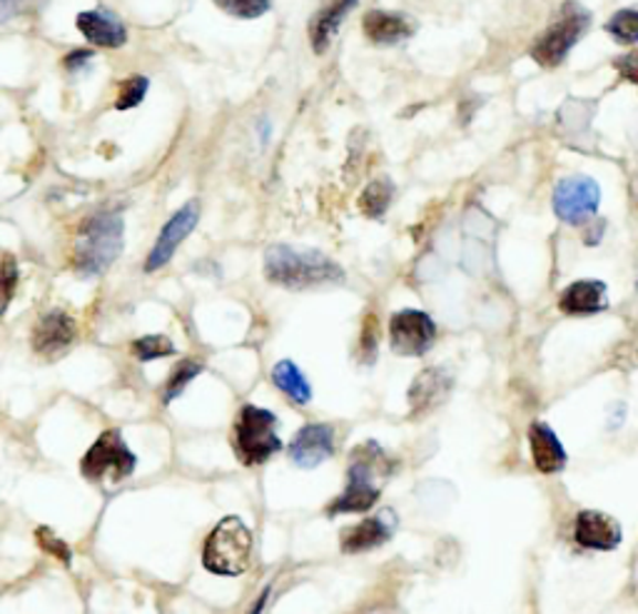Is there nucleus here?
Returning a JSON list of instances; mask_svg holds the SVG:
<instances>
[{
    "mask_svg": "<svg viewBox=\"0 0 638 614\" xmlns=\"http://www.w3.org/2000/svg\"><path fill=\"white\" fill-rule=\"evenodd\" d=\"M77 31L85 35L87 43L97 48H123L127 43V31L121 21L103 11H83L75 18Z\"/></svg>",
    "mask_w": 638,
    "mask_h": 614,
    "instance_id": "nucleus-17",
    "label": "nucleus"
},
{
    "mask_svg": "<svg viewBox=\"0 0 638 614\" xmlns=\"http://www.w3.org/2000/svg\"><path fill=\"white\" fill-rule=\"evenodd\" d=\"M147 87H150V81L143 75H133L127 77V81L121 85V91H117V101H115V108L117 111H130L135 105H140L147 95Z\"/></svg>",
    "mask_w": 638,
    "mask_h": 614,
    "instance_id": "nucleus-27",
    "label": "nucleus"
},
{
    "mask_svg": "<svg viewBox=\"0 0 638 614\" xmlns=\"http://www.w3.org/2000/svg\"><path fill=\"white\" fill-rule=\"evenodd\" d=\"M212 3L224 13H230L234 18H242V21H254V18H262L272 8L270 0H212Z\"/></svg>",
    "mask_w": 638,
    "mask_h": 614,
    "instance_id": "nucleus-25",
    "label": "nucleus"
},
{
    "mask_svg": "<svg viewBox=\"0 0 638 614\" xmlns=\"http://www.w3.org/2000/svg\"><path fill=\"white\" fill-rule=\"evenodd\" d=\"M588 23H592V15H588L584 6L564 3L556 21L536 38V43L532 48V58L544 67L562 65L564 58L576 45L578 38L586 33Z\"/></svg>",
    "mask_w": 638,
    "mask_h": 614,
    "instance_id": "nucleus-7",
    "label": "nucleus"
},
{
    "mask_svg": "<svg viewBox=\"0 0 638 614\" xmlns=\"http://www.w3.org/2000/svg\"><path fill=\"white\" fill-rule=\"evenodd\" d=\"M332 452H335V430L330 425H304L290 443V460L302 470H314L327 462Z\"/></svg>",
    "mask_w": 638,
    "mask_h": 614,
    "instance_id": "nucleus-11",
    "label": "nucleus"
},
{
    "mask_svg": "<svg viewBox=\"0 0 638 614\" xmlns=\"http://www.w3.org/2000/svg\"><path fill=\"white\" fill-rule=\"evenodd\" d=\"M135 467L137 457L127 447L121 430H105L81 460V472L85 480L97 485L125 482L135 472Z\"/></svg>",
    "mask_w": 638,
    "mask_h": 614,
    "instance_id": "nucleus-6",
    "label": "nucleus"
},
{
    "mask_svg": "<svg viewBox=\"0 0 638 614\" xmlns=\"http://www.w3.org/2000/svg\"><path fill=\"white\" fill-rule=\"evenodd\" d=\"M125 222L117 212H97L77 230L75 270L83 278H95L113 266L123 252Z\"/></svg>",
    "mask_w": 638,
    "mask_h": 614,
    "instance_id": "nucleus-3",
    "label": "nucleus"
},
{
    "mask_svg": "<svg viewBox=\"0 0 638 614\" xmlns=\"http://www.w3.org/2000/svg\"><path fill=\"white\" fill-rule=\"evenodd\" d=\"M35 538H38V544H41L45 552H51L53 558L63 560L65 564H71V548H67V544L57 538L51 528H38Z\"/></svg>",
    "mask_w": 638,
    "mask_h": 614,
    "instance_id": "nucleus-28",
    "label": "nucleus"
},
{
    "mask_svg": "<svg viewBox=\"0 0 638 614\" xmlns=\"http://www.w3.org/2000/svg\"><path fill=\"white\" fill-rule=\"evenodd\" d=\"M200 373L202 367L198 363H192V360H185V363L175 367L168 385H165V403H172L175 397H180L185 393V387H188Z\"/></svg>",
    "mask_w": 638,
    "mask_h": 614,
    "instance_id": "nucleus-26",
    "label": "nucleus"
},
{
    "mask_svg": "<svg viewBox=\"0 0 638 614\" xmlns=\"http://www.w3.org/2000/svg\"><path fill=\"white\" fill-rule=\"evenodd\" d=\"M357 3L359 0H325V3L320 6V11L314 13L310 21V43L314 53H327V48L335 41L342 23H345V18Z\"/></svg>",
    "mask_w": 638,
    "mask_h": 614,
    "instance_id": "nucleus-14",
    "label": "nucleus"
},
{
    "mask_svg": "<svg viewBox=\"0 0 638 614\" xmlns=\"http://www.w3.org/2000/svg\"><path fill=\"white\" fill-rule=\"evenodd\" d=\"M574 534H576V542L586 550L608 552L621 544V528H618V522L596 510L578 512Z\"/></svg>",
    "mask_w": 638,
    "mask_h": 614,
    "instance_id": "nucleus-13",
    "label": "nucleus"
},
{
    "mask_svg": "<svg viewBox=\"0 0 638 614\" xmlns=\"http://www.w3.org/2000/svg\"><path fill=\"white\" fill-rule=\"evenodd\" d=\"M451 389V377L439 367H429L421 373L409 389V405L415 415H427L439 403H444Z\"/></svg>",
    "mask_w": 638,
    "mask_h": 614,
    "instance_id": "nucleus-19",
    "label": "nucleus"
},
{
    "mask_svg": "<svg viewBox=\"0 0 638 614\" xmlns=\"http://www.w3.org/2000/svg\"><path fill=\"white\" fill-rule=\"evenodd\" d=\"M264 272L274 285L287 290L317 288L345 280V270L325 252L300 250L292 246H272L264 256Z\"/></svg>",
    "mask_w": 638,
    "mask_h": 614,
    "instance_id": "nucleus-1",
    "label": "nucleus"
},
{
    "mask_svg": "<svg viewBox=\"0 0 638 614\" xmlns=\"http://www.w3.org/2000/svg\"><path fill=\"white\" fill-rule=\"evenodd\" d=\"M395 528H397L395 514L387 510L385 514H379V518H369L365 522H359L357 528H349L345 532V538H342V550L349 552V554L375 550L391 538Z\"/></svg>",
    "mask_w": 638,
    "mask_h": 614,
    "instance_id": "nucleus-18",
    "label": "nucleus"
},
{
    "mask_svg": "<svg viewBox=\"0 0 638 614\" xmlns=\"http://www.w3.org/2000/svg\"><path fill=\"white\" fill-rule=\"evenodd\" d=\"M252 560V532L240 518H224L215 524L202 548V564L210 574L240 577Z\"/></svg>",
    "mask_w": 638,
    "mask_h": 614,
    "instance_id": "nucleus-4",
    "label": "nucleus"
},
{
    "mask_svg": "<svg viewBox=\"0 0 638 614\" xmlns=\"http://www.w3.org/2000/svg\"><path fill=\"white\" fill-rule=\"evenodd\" d=\"M391 350L401 357H419L435 345L437 325L425 310H401L389 323Z\"/></svg>",
    "mask_w": 638,
    "mask_h": 614,
    "instance_id": "nucleus-9",
    "label": "nucleus"
},
{
    "mask_svg": "<svg viewBox=\"0 0 638 614\" xmlns=\"http://www.w3.org/2000/svg\"><path fill=\"white\" fill-rule=\"evenodd\" d=\"M389 472L391 462L387 460V455L381 452V447L377 443L357 447L349 462L347 490L327 507L330 518H335V514L369 512L372 507L379 502L381 482L387 480Z\"/></svg>",
    "mask_w": 638,
    "mask_h": 614,
    "instance_id": "nucleus-2",
    "label": "nucleus"
},
{
    "mask_svg": "<svg viewBox=\"0 0 638 614\" xmlns=\"http://www.w3.org/2000/svg\"><path fill=\"white\" fill-rule=\"evenodd\" d=\"M602 202V188L594 178L572 175L556 185L554 190V212L568 226H584L592 220Z\"/></svg>",
    "mask_w": 638,
    "mask_h": 614,
    "instance_id": "nucleus-8",
    "label": "nucleus"
},
{
    "mask_svg": "<svg viewBox=\"0 0 638 614\" xmlns=\"http://www.w3.org/2000/svg\"><path fill=\"white\" fill-rule=\"evenodd\" d=\"M391 195H395V185L389 180L369 183L365 192L359 195V210L365 212L367 218H381L389 208Z\"/></svg>",
    "mask_w": 638,
    "mask_h": 614,
    "instance_id": "nucleus-22",
    "label": "nucleus"
},
{
    "mask_svg": "<svg viewBox=\"0 0 638 614\" xmlns=\"http://www.w3.org/2000/svg\"><path fill=\"white\" fill-rule=\"evenodd\" d=\"M200 222V205L198 202H188L185 208H180L175 216L165 222V228L160 230V236H157L155 246L150 250V256H147L145 262V272H155L168 266L172 260L175 250H178L185 240H188L190 232L195 230V226Z\"/></svg>",
    "mask_w": 638,
    "mask_h": 614,
    "instance_id": "nucleus-10",
    "label": "nucleus"
},
{
    "mask_svg": "<svg viewBox=\"0 0 638 614\" xmlns=\"http://www.w3.org/2000/svg\"><path fill=\"white\" fill-rule=\"evenodd\" d=\"M133 353L137 360H143V363H150V360L175 355V345H172V340L165 335H147V337L135 340Z\"/></svg>",
    "mask_w": 638,
    "mask_h": 614,
    "instance_id": "nucleus-24",
    "label": "nucleus"
},
{
    "mask_svg": "<svg viewBox=\"0 0 638 614\" xmlns=\"http://www.w3.org/2000/svg\"><path fill=\"white\" fill-rule=\"evenodd\" d=\"M558 308L566 315H596L608 308L606 285L602 280H578L568 285L562 298H558Z\"/></svg>",
    "mask_w": 638,
    "mask_h": 614,
    "instance_id": "nucleus-16",
    "label": "nucleus"
},
{
    "mask_svg": "<svg viewBox=\"0 0 638 614\" xmlns=\"http://www.w3.org/2000/svg\"><path fill=\"white\" fill-rule=\"evenodd\" d=\"M45 0H0V21L8 23L15 15L35 13L38 8H43Z\"/></svg>",
    "mask_w": 638,
    "mask_h": 614,
    "instance_id": "nucleus-29",
    "label": "nucleus"
},
{
    "mask_svg": "<svg viewBox=\"0 0 638 614\" xmlns=\"http://www.w3.org/2000/svg\"><path fill=\"white\" fill-rule=\"evenodd\" d=\"M529 443H532V457L538 472L554 475L562 472L566 467V450L564 445L558 443L556 433L544 423H534L532 430H529Z\"/></svg>",
    "mask_w": 638,
    "mask_h": 614,
    "instance_id": "nucleus-20",
    "label": "nucleus"
},
{
    "mask_svg": "<svg viewBox=\"0 0 638 614\" xmlns=\"http://www.w3.org/2000/svg\"><path fill=\"white\" fill-rule=\"evenodd\" d=\"M362 25H365V35L377 45L405 43L417 31V23L409 15L389 11H369Z\"/></svg>",
    "mask_w": 638,
    "mask_h": 614,
    "instance_id": "nucleus-15",
    "label": "nucleus"
},
{
    "mask_svg": "<svg viewBox=\"0 0 638 614\" xmlns=\"http://www.w3.org/2000/svg\"><path fill=\"white\" fill-rule=\"evenodd\" d=\"M91 61H93V51H73L65 55L63 65L67 67V71H77V67H85V63H91Z\"/></svg>",
    "mask_w": 638,
    "mask_h": 614,
    "instance_id": "nucleus-33",
    "label": "nucleus"
},
{
    "mask_svg": "<svg viewBox=\"0 0 638 614\" xmlns=\"http://www.w3.org/2000/svg\"><path fill=\"white\" fill-rule=\"evenodd\" d=\"M75 320L65 310H51L33 327V350L38 355H63L75 340Z\"/></svg>",
    "mask_w": 638,
    "mask_h": 614,
    "instance_id": "nucleus-12",
    "label": "nucleus"
},
{
    "mask_svg": "<svg viewBox=\"0 0 638 614\" xmlns=\"http://www.w3.org/2000/svg\"><path fill=\"white\" fill-rule=\"evenodd\" d=\"M280 420L270 409L258 405H244L234 420V450L244 465H262L272 455L282 452V440L278 435Z\"/></svg>",
    "mask_w": 638,
    "mask_h": 614,
    "instance_id": "nucleus-5",
    "label": "nucleus"
},
{
    "mask_svg": "<svg viewBox=\"0 0 638 614\" xmlns=\"http://www.w3.org/2000/svg\"><path fill=\"white\" fill-rule=\"evenodd\" d=\"M272 383L278 385L290 399H294V403L307 405L312 399V385L307 383V377L302 375V370L294 365L292 360H280V363L272 367Z\"/></svg>",
    "mask_w": 638,
    "mask_h": 614,
    "instance_id": "nucleus-21",
    "label": "nucleus"
},
{
    "mask_svg": "<svg viewBox=\"0 0 638 614\" xmlns=\"http://www.w3.org/2000/svg\"><path fill=\"white\" fill-rule=\"evenodd\" d=\"M15 280H18V266L11 256H6L3 260V292H6V305L11 302L15 292Z\"/></svg>",
    "mask_w": 638,
    "mask_h": 614,
    "instance_id": "nucleus-32",
    "label": "nucleus"
},
{
    "mask_svg": "<svg viewBox=\"0 0 638 614\" xmlns=\"http://www.w3.org/2000/svg\"><path fill=\"white\" fill-rule=\"evenodd\" d=\"M614 65H616V71L621 73V77H626V81H631L638 85V48L636 51H628L621 58H616Z\"/></svg>",
    "mask_w": 638,
    "mask_h": 614,
    "instance_id": "nucleus-31",
    "label": "nucleus"
},
{
    "mask_svg": "<svg viewBox=\"0 0 638 614\" xmlns=\"http://www.w3.org/2000/svg\"><path fill=\"white\" fill-rule=\"evenodd\" d=\"M375 327H377V320L375 318H367V323H365V335H362V343H359V353H365V363H372L375 360V353H377V333H375Z\"/></svg>",
    "mask_w": 638,
    "mask_h": 614,
    "instance_id": "nucleus-30",
    "label": "nucleus"
},
{
    "mask_svg": "<svg viewBox=\"0 0 638 614\" xmlns=\"http://www.w3.org/2000/svg\"><path fill=\"white\" fill-rule=\"evenodd\" d=\"M606 33L624 45L638 43V8H624L606 23Z\"/></svg>",
    "mask_w": 638,
    "mask_h": 614,
    "instance_id": "nucleus-23",
    "label": "nucleus"
}]
</instances>
